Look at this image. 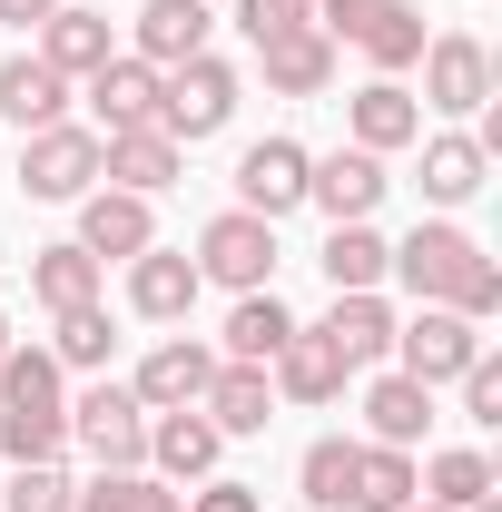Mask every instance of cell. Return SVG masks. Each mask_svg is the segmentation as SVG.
<instances>
[{
  "label": "cell",
  "mask_w": 502,
  "mask_h": 512,
  "mask_svg": "<svg viewBox=\"0 0 502 512\" xmlns=\"http://www.w3.org/2000/svg\"><path fill=\"white\" fill-rule=\"evenodd\" d=\"M384 276H404V286H414V306H453V316H473V325L502 316V266L473 247L463 227H443V217H424L404 247L384 256Z\"/></svg>",
  "instance_id": "obj_1"
},
{
  "label": "cell",
  "mask_w": 502,
  "mask_h": 512,
  "mask_svg": "<svg viewBox=\"0 0 502 512\" xmlns=\"http://www.w3.org/2000/svg\"><path fill=\"white\" fill-rule=\"evenodd\" d=\"M0 453L10 463H60L69 453V394L50 345H10L0 355Z\"/></svg>",
  "instance_id": "obj_2"
},
{
  "label": "cell",
  "mask_w": 502,
  "mask_h": 512,
  "mask_svg": "<svg viewBox=\"0 0 502 512\" xmlns=\"http://www.w3.org/2000/svg\"><path fill=\"white\" fill-rule=\"evenodd\" d=\"M227 119H237V69L217 60V50H197V60L158 69V128H168L178 148H197V138H217Z\"/></svg>",
  "instance_id": "obj_3"
},
{
  "label": "cell",
  "mask_w": 502,
  "mask_h": 512,
  "mask_svg": "<svg viewBox=\"0 0 502 512\" xmlns=\"http://www.w3.org/2000/svg\"><path fill=\"white\" fill-rule=\"evenodd\" d=\"M69 444L89 453L99 473H138V463H148V404H138L128 384H89V394L69 404Z\"/></svg>",
  "instance_id": "obj_4"
},
{
  "label": "cell",
  "mask_w": 502,
  "mask_h": 512,
  "mask_svg": "<svg viewBox=\"0 0 502 512\" xmlns=\"http://www.w3.org/2000/svg\"><path fill=\"white\" fill-rule=\"evenodd\" d=\"M20 188L50 197V207L89 197V188H99V128H69V119L30 128V138H20Z\"/></svg>",
  "instance_id": "obj_5"
},
{
  "label": "cell",
  "mask_w": 502,
  "mask_h": 512,
  "mask_svg": "<svg viewBox=\"0 0 502 512\" xmlns=\"http://www.w3.org/2000/svg\"><path fill=\"white\" fill-rule=\"evenodd\" d=\"M414 69H424V109H443V119H473V109H493V50H483L473 30H434Z\"/></svg>",
  "instance_id": "obj_6"
},
{
  "label": "cell",
  "mask_w": 502,
  "mask_h": 512,
  "mask_svg": "<svg viewBox=\"0 0 502 512\" xmlns=\"http://www.w3.org/2000/svg\"><path fill=\"white\" fill-rule=\"evenodd\" d=\"M473 355H483V325L453 316V306H414V325H394V375L414 384H453Z\"/></svg>",
  "instance_id": "obj_7"
},
{
  "label": "cell",
  "mask_w": 502,
  "mask_h": 512,
  "mask_svg": "<svg viewBox=\"0 0 502 512\" xmlns=\"http://www.w3.org/2000/svg\"><path fill=\"white\" fill-rule=\"evenodd\" d=\"M197 276H217V286L256 296V286L276 276V227H266V217H247V207L207 217V227H197Z\"/></svg>",
  "instance_id": "obj_8"
},
{
  "label": "cell",
  "mask_w": 502,
  "mask_h": 512,
  "mask_svg": "<svg viewBox=\"0 0 502 512\" xmlns=\"http://www.w3.org/2000/svg\"><path fill=\"white\" fill-rule=\"evenodd\" d=\"M384 188H394V178H384V158H375V148H355V138H345V148H325V158H306V207H325L335 227L375 217Z\"/></svg>",
  "instance_id": "obj_9"
},
{
  "label": "cell",
  "mask_w": 502,
  "mask_h": 512,
  "mask_svg": "<svg viewBox=\"0 0 502 512\" xmlns=\"http://www.w3.org/2000/svg\"><path fill=\"white\" fill-rule=\"evenodd\" d=\"M217 453H227V434H217L197 404L148 414V473H158V483H178V493H188V483H207V473H217Z\"/></svg>",
  "instance_id": "obj_10"
},
{
  "label": "cell",
  "mask_w": 502,
  "mask_h": 512,
  "mask_svg": "<svg viewBox=\"0 0 502 512\" xmlns=\"http://www.w3.org/2000/svg\"><path fill=\"white\" fill-rule=\"evenodd\" d=\"M99 178L128 188V197H158V188L188 178V148H178L168 128H119V138H99Z\"/></svg>",
  "instance_id": "obj_11"
},
{
  "label": "cell",
  "mask_w": 502,
  "mask_h": 512,
  "mask_svg": "<svg viewBox=\"0 0 502 512\" xmlns=\"http://www.w3.org/2000/svg\"><path fill=\"white\" fill-rule=\"evenodd\" d=\"M237 207L247 217H286V207H306V148L296 138H256L247 158H237Z\"/></svg>",
  "instance_id": "obj_12"
},
{
  "label": "cell",
  "mask_w": 502,
  "mask_h": 512,
  "mask_svg": "<svg viewBox=\"0 0 502 512\" xmlns=\"http://www.w3.org/2000/svg\"><path fill=\"white\" fill-rule=\"evenodd\" d=\"M207 375H217V345L168 335V345H148V365L128 375V394H138L148 414H178V404H197V394H207Z\"/></svg>",
  "instance_id": "obj_13"
},
{
  "label": "cell",
  "mask_w": 502,
  "mask_h": 512,
  "mask_svg": "<svg viewBox=\"0 0 502 512\" xmlns=\"http://www.w3.org/2000/svg\"><path fill=\"white\" fill-rule=\"evenodd\" d=\"M79 247L99 256V266H109V256H148L158 247V217H148V197H128V188H89L79 197Z\"/></svg>",
  "instance_id": "obj_14"
},
{
  "label": "cell",
  "mask_w": 502,
  "mask_h": 512,
  "mask_svg": "<svg viewBox=\"0 0 502 512\" xmlns=\"http://www.w3.org/2000/svg\"><path fill=\"white\" fill-rule=\"evenodd\" d=\"M79 89H89V109H99V138H119V128H158V69L138 60V50L99 60Z\"/></svg>",
  "instance_id": "obj_15"
},
{
  "label": "cell",
  "mask_w": 502,
  "mask_h": 512,
  "mask_svg": "<svg viewBox=\"0 0 502 512\" xmlns=\"http://www.w3.org/2000/svg\"><path fill=\"white\" fill-rule=\"evenodd\" d=\"M197 256L188 247H148V256H128V306L148 325H188V306H197Z\"/></svg>",
  "instance_id": "obj_16"
},
{
  "label": "cell",
  "mask_w": 502,
  "mask_h": 512,
  "mask_svg": "<svg viewBox=\"0 0 502 512\" xmlns=\"http://www.w3.org/2000/svg\"><path fill=\"white\" fill-rule=\"evenodd\" d=\"M345 128H355V148L394 158V148H414V138H424V99H414L404 79H365V89L345 99Z\"/></svg>",
  "instance_id": "obj_17"
},
{
  "label": "cell",
  "mask_w": 502,
  "mask_h": 512,
  "mask_svg": "<svg viewBox=\"0 0 502 512\" xmlns=\"http://www.w3.org/2000/svg\"><path fill=\"white\" fill-rule=\"evenodd\" d=\"M266 384H276L286 404H335V394L355 384V365H345V355H335V345H325L315 325H296V335L276 345V365H266Z\"/></svg>",
  "instance_id": "obj_18"
},
{
  "label": "cell",
  "mask_w": 502,
  "mask_h": 512,
  "mask_svg": "<svg viewBox=\"0 0 502 512\" xmlns=\"http://www.w3.org/2000/svg\"><path fill=\"white\" fill-rule=\"evenodd\" d=\"M197 414H207L217 434H266V424H276V384H266V365H227V355H217Z\"/></svg>",
  "instance_id": "obj_19"
},
{
  "label": "cell",
  "mask_w": 502,
  "mask_h": 512,
  "mask_svg": "<svg viewBox=\"0 0 502 512\" xmlns=\"http://www.w3.org/2000/svg\"><path fill=\"white\" fill-rule=\"evenodd\" d=\"M40 60H50L69 89H79L99 60H119V50H109V10H79V0H60V10L40 20Z\"/></svg>",
  "instance_id": "obj_20"
},
{
  "label": "cell",
  "mask_w": 502,
  "mask_h": 512,
  "mask_svg": "<svg viewBox=\"0 0 502 512\" xmlns=\"http://www.w3.org/2000/svg\"><path fill=\"white\" fill-rule=\"evenodd\" d=\"M424 424H434V384L414 375H375L365 384V444H424Z\"/></svg>",
  "instance_id": "obj_21"
},
{
  "label": "cell",
  "mask_w": 502,
  "mask_h": 512,
  "mask_svg": "<svg viewBox=\"0 0 502 512\" xmlns=\"http://www.w3.org/2000/svg\"><path fill=\"white\" fill-rule=\"evenodd\" d=\"M69 109V79L50 60H40V50H20V60H0V119L20 128V138H30V128H50Z\"/></svg>",
  "instance_id": "obj_22"
},
{
  "label": "cell",
  "mask_w": 502,
  "mask_h": 512,
  "mask_svg": "<svg viewBox=\"0 0 502 512\" xmlns=\"http://www.w3.org/2000/svg\"><path fill=\"white\" fill-rule=\"evenodd\" d=\"M315 335H325V345L365 375V365H384V355H394V306H384V296H335Z\"/></svg>",
  "instance_id": "obj_23"
},
{
  "label": "cell",
  "mask_w": 502,
  "mask_h": 512,
  "mask_svg": "<svg viewBox=\"0 0 502 512\" xmlns=\"http://www.w3.org/2000/svg\"><path fill=\"white\" fill-rule=\"evenodd\" d=\"M207 30H217L207 0H148V10H138V60H148V69H178V60L207 50Z\"/></svg>",
  "instance_id": "obj_24"
},
{
  "label": "cell",
  "mask_w": 502,
  "mask_h": 512,
  "mask_svg": "<svg viewBox=\"0 0 502 512\" xmlns=\"http://www.w3.org/2000/svg\"><path fill=\"white\" fill-rule=\"evenodd\" d=\"M483 178H493V148H483V138H463V128L424 138V197H434V207H463V197H483Z\"/></svg>",
  "instance_id": "obj_25"
},
{
  "label": "cell",
  "mask_w": 502,
  "mask_h": 512,
  "mask_svg": "<svg viewBox=\"0 0 502 512\" xmlns=\"http://www.w3.org/2000/svg\"><path fill=\"white\" fill-rule=\"evenodd\" d=\"M99 276H109V266L79 247V237H69V247H40V256H30V296H40L50 316H69V306H99Z\"/></svg>",
  "instance_id": "obj_26"
},
{
  "label": "cell",
  "mask_w": 502,
  "mask_h": 512,
  "mask_svg": "<svg viewBox=\"0 0 502 512\" xmlns=\"http://www.w3.org/2000/svg\"><path fill=\"white\" fill-rule=\"evenodd\" d=\"M414 493L443 503V512H463V503H483V493H502V473H493V453L453 444V453H434V463H414Z\"/></svg>",
  "instance_id": "obj_27"
},
{
  "label": "cell",
  "mask_w": 502,
  "mask_h": 512,
  "mask_svg": "<svg viewBox=\"0 0 502 512\" xmlns=\"http://www.w3.org/2000/svg\"><path fill=\"white\" fill-rule=\"evenodd\" d=\"M256 60H266V89H276V99H315V89L335 79V40H325V30H296V40H266Z\"/></svg>",
  "instance_id": "obj_28"
},
{
  "label": "cell",
  "mask_w": 502,
  "mask_h": 512,
  "mask_svg": "<svg viewBox=\"0 0 502 512\" xmlns=\"http://www.w3.org/2000/svg\"><path fill=\"white\" fill-rule=\"evenodd\" d=\"M384 256H394V247L355 217V227H335V237H325L315 266H325V286H335V296H375V286H384Z\"/></svg>",
  "instance_id": "obj_29"
},
{
  "label": "cell",
  "mask_w": 502,
  "mask_h": 512,
  "mask_svg": "<svg viewBox=\"0 0 502 512\" xmlns=\"http://www.w3.org/2000/svg\"><path fill=\"white\" fill-rule=\"evenodd\" d=\"M286 335H296V316L276 306V286H256V296H237V316H227V365H276Z\"/></svg>",
  "instance_id": "obj_30"
},
{
  "label": "cell",
  "mask_w": 502,
  "mask_h": 512,
  "mask_svg": "<svg viewBox=\"0 0 502 512\" xmlns=\"http://www.w3.org/2000/svg\"><path fill=\"white\" fill-rule=\"evenodd\" d=\"M69 512H188V493H178V483H158V473L138 463V473H99V483H79Z\"/></svg>",
  "instance_id": "obj_31"
},
{
  "label": "cell",
  "mask_w": 502,
  "mask_h": 512,
  "mask_svg": "<svg viewBox=\"0 0 502 512\" xmlns=\"http://www.w3.org/2000/svg\"><path fill=\"white\" fill-rule=\"evenodd\" d=\"M355 434H325V444H306V463H296V483H306V512H355Z\"/></svg>",
  "instance_id": "obj_32"
},
{
  "label": "cell",
  "mask_w": 502,
  "mask_h": 512,
  "mask_svg": "<svg viewBox=\"0 0 502 512\" xmlns=\"http://www.w3.org/2000/svg\"><path fill=\"white\" fill-rule=\"evenodd\" d=\"M404 503H424V493H414V453L404 444H365L355 453V512H404Z\"/></svg>",
  "instance_id": "obj_33"
},
{
  "label": "cell",
  "mask_w": 502,
  "mask_h": 512,
  "mask_svg": "<svg viewBox=\"0 0 502 512\" xmlns=\"http://www.w3.org/2000/svg\"><path fill=\"white\" fill-rule=\"evenodd\" d=\"M109 355H119V325H109V306H69L60 335H50V365H60V375H99Z\"/></svg>",
  "instance_id": "obj_34"
},
{
  "label": "cell",
  "mask_w": 502,
  "mask_h": 512,
  "mask_svg": "<svg viewBox=\"0 0 502 512\" xmlns=\"http://www.w3.org/2000/svg\"><path fill=\"white\" fill-rule=\"evenodd\" d=\"M424 40H434V30H424V10H404V0H394V10H384V20L365 30V40H355V50H365L384 79H404V69L424 60Z\"/></svg>",
  "instance_id": "obj_35"
},
{
  "label": "cell",
  "mask_w": 502,
  "mask_h": 512,
  "mask_svg": "<svg viewBox=\"0 0 502 512\" xmlns=\"http://www.w3.org/2000/svg\"><path fill=\"white\" fill-rule=\"evenodd\" d=\"M69 493H79V483H69L60 463H20L10 493H0V512H69Z\"/></svg>",
  "instance_id": "obj_36"
},
{
  "label": "cell",
  "mask_w": 502,
  "mask_h": 512,
  "mask_svg": "<svg viewBox=\"0 0 502 512\" xmlns=\"http://www.w3.org/2000/svg\"><path fill=\"white\" fill-rule=\"evenodd\" d=\"M237 30H247L256 50L266 40H296V30H315V0H237Z\"/></svg>",
  "instance_id": "obj_37"
},
{
  "label": "cell",
  "mask_w": 502,
  "mask_h": 512,
  "mask_svg": "<svg viewBox=\"0 0 502 512\" xmlns=\"http://www.w3.org/2000/svg\"><path fill=\"white\" fill-rule=\"evenodd\" d=\"M453 384H463V424H502V365L493 355H473Z\"/></svg>",
  "instance_id": "obj_38"
},
{
  "label": "cell",
  "mask_w": 502,
  "mask_h": 512,
  "mask_svg": "<svg viewBox=\"0 0 502 512\" xmlns=\"http://www.w3.org/2000/svg\"><path fill=\"white\" fill-rule=\"evenodd\" d=\"M384 10H394V0H315V30L345 50V40H365V30H375Z\"/></svg>",
  "instance_id": "obj_39"
},
{
  "label": "cell",
  "mask_w": 502,
  "mask_h": 512,
  "mask_svg": "<svg viewBox=\"0 0 502 512\" xmlns=\"http://www.w3.org/2000/svg\"><path fill=\"white\" fill-rule=\"evenodd\" d=\"M188 512H266V493H256V483H197Z\"/></svg>",
  "instance_id": "obj_40"
},
{
  "label": "cell",
  "mask_w": 502,
  "mask_h": 512,
  "mask_svg": "<svg viewBox=\"0 0 502 512\" xmlns=\"http://www.w3.org/2000/svg\"><path fill=\"white\" fill-rule=\"evenodd\" d=\"M50 10H60V0H0V30H40Z\"/></svg>",
  "instance_id": "obj_41"
},
{
  "label": "cell",
  "mask_w": 502,
  "mask_h": 512,
  "mask_svg": "<svg viewBox=\"0 0 502 512\" xmlns=\"http://www.w3.org/2000/svg\"><path fill=\"white\" fill-rule=\"evenodd\" d=\"M0 355H10V316H0Z\"/></svg>",
  "instance_id": "obj_42"
},
{
  "label": "cell",
  "mask_w": 502,
  "mask_h": 512,
  "mask_svg": "<svg viewBox=\"0 0 502 512\" xmlns=\"http://www.w3.org/2000/svg\"><path fill=\"white\" fill-rule=\"evenodd\" d=\"M404 512H443V503H404Z\"/></svg>",
  "instance_id": "obj_43"
}]
</instances>
